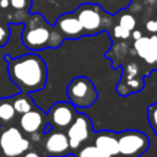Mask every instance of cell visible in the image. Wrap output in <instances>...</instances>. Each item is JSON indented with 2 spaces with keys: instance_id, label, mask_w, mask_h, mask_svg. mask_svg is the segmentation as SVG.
Instances as JSON below:
<instances>
[{
  "instance_id": "1",
  "label": "cell",
  "mask_w": 157,
  "mask_h": 157,
  "mask_svg": "<svg viewBox=\"0 0 157 157\" xmlns=\"http://www.w3.org/2000/svg\"><path fill=\"white\" fill-rule=\"evenodd\" d=\"M6 69L10 80L15 86L27 93L42 91L48 81V69L44 59L36 52L18 56L5 55Z\"/></svg>"
},
{
  "instance_id": "2",
  "label": "cell",
  "mask_w": 157,
  "mask_h": 157,
  "mask_svg": "<svg viewBox=\"0 0 157 157\" xmlns=\"http://www.w3.org/2000/svg\"><path fill=\"white\" fill-rule=\"evenodd\" d=\"M23 22L21 42L31 52L56 49L65 40L54 25L48 22L40 12H29Z\"/></svg>"
},
{
  "instance_id": "3",
  "label": "cell",
  "mask_w": 157,
  "mask_h": 157,
  "mask_svg": "<svg viewBox=\"0 0 157 157\" xmlns=\"http://www.w3.org/2000/svg\"><path fill=\"white\" fill-rule=\"evenodd\" d=\"M74 11L83 28L85 36L98 34L112 23L113 15L107 12L98 2H82Z\"/></svg>"
},
{
  "instance_id": "4",
  "label": "cell",
  "mask_w": 157,
  "mask_h": 157,
  "mask_svg": "<svg viewBox=\"0 0 157 157\" xmlns=\"http://www.w3.org/2000/svg\"><path fill=\"white\" fill-rule=\"evenodd\" d=\"M66 97L76 109H81L91 107L97 101L98 92L91 78L77 76L66 86Z\"/></svg>"
},
{
  "instance_id": "5",
  "label": "cell",
  "mask_w": 157,
  "mask_h": 157,
  "mask_svg": "<svg viewBox=\"0 0 157 157\" xmlns=\"http://www.w3.org/2000/svg\"><path fill=\"white\" fill-rule=\"evenodd\" d=\"M117 137L119 157H140L150 146L147 135L139 130H126L118 134Z\"/></svg>"
},
{
  "instance_id": "6",
  "label": "cell",
  "mask_w": 157,
  "mask_h": 157,
  "mask_svg": "<svg viewBox=\"0 0 157 157\" xmlns=\"http://www.w3.org/2000/svg\"><path fill=\"white\" fill-rule=\"evenodd\" d=\"M0 150L5 157H21L29 150V140L23 136L22 130L10 126L0 134Z\"/></svg>"
},
{
  "instance_id": "7",
  "label": "cell",
  "mask_w": 157,
  "mask_h": 157,
  "mask_svg": "<svg viewBox=\"0 0 157 157\" xmlns=\"http://www.w3.org/2000/svg\"><path fill=\"white\" fill-rule=\"evenodd\" d=\"M92 132H93V126L91 119L83 113H76L75 119L66 130L70 147L72 150L80 147L85 141H87L91 137Z\"/></svg>"
},
{
  "instance_id": "8",
  "label": "cell",
  "mask_w": 157,
  "mask_h": 157,
  "mask_svg": "<svg viewBox=\"0 0 157 157\" xmlns=\"http://www.w3.org/2000/svg\"><path fill=\"white\" fill-rule=\"evenodd\" d=\"M76 108L67 102H56L54 103L48 112L47 121L52 124L53 129H67L72 123L76 115Z\"/></svg>"
},
{
  "instance_id": "9",
  "label": "cell",
  "mask_w": 157,
  "mask_h": 157,
  "mask_svg": "<svg viewBox=\"0 0 157 157\" xmlns=\"http://www.w3.org/2000/svg\"><path fill=\"white\" fill-rule=\"evenodd\" d=\"M54 27L60 32L64 39L75 40L85 36L83 28L75 13V11H67L59 15L54 21Z\"/></svg>"
},
{
  "instance_id": "10",
  "label": "cell",
  "mask_w": 157,
  "mask_h": 157,
  "mask_svg": "<svg viewBox=\"0 0 157 157\" xmlns=\"http://www.w3.org/2000/svg\"><path fill=\"white\" fill-rule=\"evenodd\" d=\"M67 135L63 131H50L44 142V150L48 157H67L70 151Z\"/></svg>"
},
{
  "instance_id": "11",
  "label": "cell",
  "mask_w": 157,
  "mask_h": 157,
  "mask_svg": "<svg viewBox=\"0 0 157 157\" xmlns=\"http://www.w3.org/2000/svg\"><path fill=\"white\" fill-rule=\"evenodd\" d=\"M20 128L23 132L28 135H34L39 130L43 131L45 124H47V115L39 110L37 107L25 114L20 115Z\"/></svg>"
},
{
  "instance_id": "12",
  "label": "cell",
  "mask_w": 157,
  "mask_h": 157,
  "mask_svg": "<svg viewBox=\"0 0 157 157\" xmlns=\"http://www.w3.org/2000/svg\"><path fill=\"white\" fill-rule=\"evenodd\" d=\"M134 49L141 59L147 64L153 65L157 54V34H152L150 37L142 36L139 39H135Z\"/></svg>"
},
{
  "instance_id": "13",
  "label": "cell",
  "mask_w": 157,
  "mask_h": 157,
  "mask_svg": "<svg viewBox=\"0 0 157 157\" xmlns=\"http://www.w3.org/2000/svg\"><path fill=\"white\" fill-rule=\"evenodd\" d=\"M101 151L107 153L109 157H115L119 153L118 147V137L115 134L109 131H101L94 136V144Z\"/></svg>"
},
{
  "instance_id": "14",
  "label": "cell",
  "mask_w": 157,
  "mask_h": 157,
  "mask_svg": "<svg viewBox=\"0 0 157 157\" xmlns=\"http://www.w3.org/2000/svg\"><path fill=\"white\" fill-rule=\"evenodd\" d=\"M10 98H11V102H12L13 108L16 110V114H18V115L25 114V113H27V112H29V110L36 108V104L33 102V98H32L31 93L20 91L18 93L13 94Z\"/></svg>"
},
{
  "instance_id": "15",
  "label": "cell",
  "mask_w": 157,
  "mask_h": 157,
  "mask_svg": "<svg viewBox=\"0 0 157 157\" xmlns=\"http://www.w3.org/2000/svg\"><path fill=\"white\" fill-rule=\"evenodd\" d=\"M16 117V110L10 97L0 98V128L7 125Z\"/></svg>"
},
{
  "instance_id": "16",
  "label": "cell",
  "mask_w": 157,
  "mask_h": 157,
  "mask_svg": "<svg viewBox=\"0 0 157 157\" xmlns=\"http://www.w3.org/2000/svg\"><path fill=\"white\" fill-rule=\"evenodd\" d=\"M77 157H109V156L103 151H101L94 145H87L78 151Z\"/></svg>"
},
{
  "instance_id": "17",
  "label": "cell",
  "mask_w": 157,
  "mask_h": 157,
  "mask_svg": "<svg viewBox=\"0 0 157 157\" xmlns=\"http://www.w3.org/2000/svg\"><path fill=\"white\" fill-rule=\"evenodd\" d=\"M11 10L16 12H21L23 15H28L32 7V0H10Z\"/></svg>"
},
{
  "instance_id": "18",
  "label": "cell",
  "mask_w": 157,
  "mask_h": 157,
  "mask_svg": "<svg viewBox=\"0 0 157 157\" xmlns=\"http://www.w3.org/2000/svg\"><path fill=\"white\" fill-rule=\"evenodd\" d=\"M118 25H120L121 27H124V28H126L128 31L131 32L136 27V18L131 13H124V15H121L119 17Z\"/></svg>"
},
{
  "instance_id": "19",
  "label": "cell",
  "mask_w": 157,
  "mask_h": 157,
  "mask_svg": "<svg viewBox=\"0 0 157 157\" xmlns=\"http://www.w3.org/2000/svg\"><path fill=\"white\" fill-rule=\"evenodd\" d=\"M147 117H148V123L153 130V132L157 136V103L151 104L147 109Z\"/></svg>"
},
{
  "instance_id": "20",
  "label": "cell",
  "mask_w": 157,
  "mask_h": 157,
  "mask_svg": "<svg viewBox=\"0 0 157 157\" xmlns=\"http://www.w3.org/2000/svg\"><path fill=\"white\" fill-rule=\"evenodd\" d=\"M144 87V78H136V77H132V78H126V93H131V92H137L140 90H142Z\"/></svg>"
},
{
  "instance_id": "21",
  "label": "cell",
  "mask_w": 157,
  "mask_h": 157,
  "mask_svg": "<svg viewBox=\"0 0 157 157\" xmlns=\"http://www.w3.org/2000/svg\"><path fill=\"white\" fill-rule=\"evenodd\" d=\"M10 36H11V29L9 25L0 21V47H4L5 44H7Z\"/></svg>"
},
{
  "instance_id": "22",
  "label": "cell",
  "mask_w": 157,
  "mask_h": 157,
  "mask_svg": "<svg viewBox=\"0 0 157 157\" xmlns=\"http://www.w3.org/2000/svg\"><path fill=\"white\" fill-rule=\"evenodd\" d=\"M113 34L115 38L118 39H128L130 36H131V32L128 31L126 28L121 27L120 25H115L114 28H113Z\"/></svg>"
},
{
  "instance_id": "23",
  "label": "cell",
  "mask_w": 157,
  "mask_h": 157,
  "mask_svg": "<svg viewBox=\"0 0 157 157\" xmlns=\"http://www.w3.org/2000/svg\"><path fill=\"white\" fill-rule=\"evenodd\" d=\"M137 72H139V66H137V64L130 63V64H128V66H126V69H125V77H124V78H132V77H136Z\"/></svg>"
},
{
  "instance_id": "24",
  "label": "cell",
  "mask_w": 157,
  "mask_h": 157,
  "mask_svg": "<svg viewBox=\"0 0 157 157\" xmlns=\"http://www.w3.org/2000/svg\"><path fill=\"white\" fill-rule=\"evenodd\" d=\"M146 29L150 33H157V20H148L146 22Z\"/></svg>"
},
{
  "instance_id": "25",
  "label": "cell",
  "mask_w": 157,
  "mask_h": 157,
  "mask_svg": "<svg viewBox=\"0 0 157 157\" xmlns=\"http://www.w3.org/2000/svg\"><path fill=\"white\" fill-rule=\"evenodd\" d=\"M21 157H44L40 152H37V151H33V150H27Z\"/></svg>"
},
{
  "instance_id": "26",
  "label": "cell",
  "mask_w": 157,
  "mask_h": 157,
  "mask_svg": "<svg viewBox=\"0 0 157 157\" xmlns=\"http://www.w3.org/2000/svg\"><path fill=\"white\" fill-rule=\"evenodd\" d=\"M131 36H132L134 39H139L140 37H142V33H141V31H139V29H132V31H131Z\"/></svg>"
},
{
  "instance_id": "27",
  "label": "cell",
  "mask_w": 157,
  "mask_h": 157,
  "mask_svg": "<svg viewBox=\"0 0 157 157\" xmlns=\"http://www.w3.org/2000/svg\"><path fill=\"white\" fill-rule=\"evenodd\" d=\"M153 65H155V69L157 70V54H156V59H155V63H153Z\"/></svg>"
},
{
  "instance_id": "28",
  "label": "cell",
  "mask_w": 157,
  "mask_h": 157,
  "mask_svg": "<svg viewBox=\"0 0 157 157\" xmlns=\"http://www.w3.org/2000/svg\"><path fill=\"white\" fill-rule=\"evenodd\" d=\"M151 1H157V0H151Z\"/></svg>"
}]
</instances>
